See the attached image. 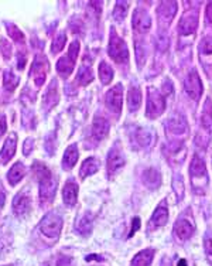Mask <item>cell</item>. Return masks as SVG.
Here are the masks:
<instances>
[{
	"label": "cell",
	"mask_w": 212,
	"mask_h": 266,
	"mask_svg": "<svg viewBox=\"0 0 212 266\" xmlns=\"http://www.w3.org/2000/svg\"><path fill=\"white\" fill-rule=\"evenodd\" d=\"M107 54H109V57H110L113 61H116L117 64L126 63L127 60H129V50H127L126 43L117 36L115 30L110 32Z\"/></svg>",
	"instance_id": "cell-1"
},
{
	"label": "cell",
	"mask_w": 212,
	"mask_h": 266,
	"mask_svg": "<svg viewBox=\"0 0 212 266\" xmlns=\"http://www.w3.org/2000/svg\"><path fill=\"white\" fill-rule=\"evenodd\" d=\"M63 229V217L57 213H48L42 218L40 224V231L47 238L57 239Z\"/></svg>",
	"instance_id": "cell-2"
},
{
	"label": "cell",
	"mask_w": 212,
	"mask_h": 266,
	"mask_svg": "<svg viewBox=\"0 0 212 266\" xmlns=\"http://www.w3.org/2000/svg\"><path fill=\"white\" fill-rule=\"evenodd\" d=\"M78 54H79V41H74L70 45L67 57H61L57 63V71L61 74V76L67 78L70 76V74H72Z\"/></svg>",
	"instance_id": "cell-3"
},
{
	"label": "cell",
	"mask_w": 212,
	"mask_h": 266,
	"mask_svg": "<svg viewBox=\"0 0 212 266\" xmlns=\"http://www.w3.org/2000/svg\"><path fill=\"white\" fill-rule=\"evenodd\" d=\"M48 73V61H47V57L44 54H37L34 57V61H33L32 70H30V76L33 78L34 84L40 86L44 84L45 81V76Z\"/></svg>",
	"instance_id": "cell-4"
},
{
	"label": "cell",
	"mask_w": 212,
	"mask_h": 266,
	"mask_svg": "<svg viewBox=\"0 0 212 266\" xmlns=\"http://www.w3.org/2000/svg\"><path fill=\"white\" fill-rule=\"evenodd\" d=\"M166 109V99L157 91H150L147 98V108H146V115L151 119L160 116Z\"/></svg>",
	"instance_id": "cell-5"
},
{
	"label": "cell",
	"mask_w": 212,
	"mask_h": 266,
	"mask_svg": "<svg viewBox=\"0 0 212 266\" xmlns=\"http://www.w3.org/2000/svg\"><path fill=\"white\" fill-rule=\"evenodd\" d=\"M122 96H123V86L120 84H117L110 91H107V94L105 96V104L110 112L120 114V111H122Z\"/></svg>",
	"instance_id": "cell-6"
},
{
	"label": "cell",
	"mask_w": 212,
	"mask_h": 266,
	"mask_svg": "<svg viewBox=\"0 0 212 266\" xmlns=\"http://www.w3.org/2000/svg\"><path fill=\"white\" fill-rule=\"evenodd\" d=\"M40 183V204L41 205H47L53 201L55 197V191H57V180L53 176L44 179V180L38 181Z\"/></svg>",
	"instance_id": "cell-7"
},
{
	"label": "cell",
	"mask_w": 212,
	"mask_h": 266,
	"mask_svg": "<svg viewBox=\"0 0 212 266\" xmlns=\"http://www.w3.org/2000/svg\"><path fill=\"white\" fill-rule=\"evenodd\" d=\"M106 164H107V174L109 176H113L119 169H122L125 166V157H123L122 150L119 149V146H113L109 150Z\"/></svg>",
	"instance_id": "cell-8"
},
{
	"label": "cell",
	"mask_w": 212,
	"mask_h": 266,
	"mask_svg": "<svg viewBox=\"0 0 212 266\" xmlns=\"http://www.w3.org/2000/svg\"><path fill=\"white\" fill-rule=\"evenodd\" d=\"M184 88H185V92H187L192 99H195V101L200 99V96H201L202 94V82L195 71H192V73L187 75L185 82H184Z\"/></svg>",
	"instance_id": "cell-9"
},
{
	"label": "cell",
	"mask_w": 212,
	"mask_h": 266,
	"mask_svg": "<svg viewBox=\"0 0 212 266\" xmlns=\"http://www.w3.org/2000/svg\"><path fill=\"white\" fill-rule=\"evenodd\" d=\"M198 27V14L195 11L185 13L178 23V33L181 36H190Z\"/></svg>",
	"instance_id": "cell-10"
},
{
	"label": "cell",
	"mask_w": 212,
	"mask_h": 266,
	"mask_svg": "<svg viewBox=\"0 0 212 266\" xmlns=\"http://www.w3.org/2000/svg\"><path fill=\"white\" fill-rule=\"evenodd\" d=\"M133 29L139 33H146L148 32V29L151 27V19L148 16V13L143 9H138L133 14Z\"/></svg>",
	"instance_id": "cell-11"
},
{
	"label": "cell",
	"mask_w": 212,
	"mask_h": 266,
	"mask_svg": "<svg viewBox=\"0 0 212 266\" xmlns=\"http://www.w3.org/2000/svg\"><path fill=\"white\" fill-rule=\"evenodd\" d=\"M16 148H17V135L11 133L10 136L6 139L4 146L0 152V164H6L13 159V156L16 153Z\"/></svg>",
	"instance_id": "cell-12"
},
{
	"label": "cell",
	"mask_w": 212,
	"mask_h": 266,
	"mask_svg": "<svg viewBox=\"0 0 212 266\" xmlns=\"http://www.w3.org/2000/svg\"><path fill=\"white\" fill-rule=\"evenodd\" d=\"M30 205H32L30 197L24 192H20L13 200V211L17 217H23L30 211Z\"/></svg>",
	"instance_id": "cell-13"
},
{
	"label": "cell",
	"mask_w": 212,
	"mask_h": 266,
	"mask_svg": "<svg viewBox=\"0 0 212 266\" xmlns=\"http://www.w3.org/2000/svg\"><path fill=\"white\" fill-rule=\"evenodd\" d=\"M58 86H57V81L53 79L51 84L48 85L47 91H45V95L42 98V105L45 108V111H50L51 108H54L58 104Z\"/></svg>",
	"instance_id": "cell-14"
},
{
	"label": "cell",
	"mask_w": 212,
	"mask_h": 266,
	"mask_svg": "<svg viewBox=\"0 0 212 266\" xmlns=\"http://www.w3.org/2000/svg\"><path fill=\"white\" fill-rule=\"evenodd\" d=\"M110 125L104 116H95L94 123H92V135L96 140H102L104 138L107 136L109 133Z\"/></svg>",
	"instance_id": "cell-15"
},
{
	"label": "cell",
	"mask_w": 212,
	"mask_h": 266,
	"mask_svg": "<svg viewBox=\"0 0 212 266\" xmlns=\"http://www.w3.org/2000/svg\"><path fill=\"white\" fill-rule=\"evenodd\" d=\"M194 229H195L194 225L188 220H178L177 223L174 224V232L182 241L190 239L192 234H194Z\"/></svg>",
	"instance_id": "cell-16"
},
{
	"label": "cell",
	"mask_w": 212,
	"mask_h": 266,
	"mask_svg": "<svg viewBox=\"0 0 212 266\" xmlns=\"http://www.w3.org/2000/svg\"><path fill=\"white\" fill-rule=\"evenodd\" d=\"M63 198L64 202L70 207H72L76 204V198H78V186L74 181H67L63 189Z\"/></svg>",
	"instance_id": "cell-17"
},
{
	"label": "cell",
	"mask_w": 212,
	"mask_h": 266,
	"mask_svg": "<svg viewBox=\"0 0 212 266\" xmlns=\"http://www.w3.org/2000/svg\"><path fill=\"white\" fill-rule=\"evenodd\" d=\"M190 174L192 177V181H195L197 179H205L207 180V167H205V163L200 157H194L191 160Z\"/></svg>",
	"instance_id": "cell-18"
},
{
	"label": "cell",
	"mask_w": 212,
	"mask_h": 266,
	"mask_svg": "<svg viewBox=\"0 0 212 266\" xmlns=\"http://www.w3.org/2000/svg\"><path fill=\"white\" fill-rule=\"evenodd\" d=\"M78 157H79V154H78V148H76V145L68 146V149L65 150V154H64L63 157L64 170H71L75 164H76Z\"/></svg>",
	"instance_id": "cell-19"
},
{
	"label": "cell",
	"mask_w": 212,
	"mask_h": 266,
	"mask_svg": "<svg viewBox=\"0 0 212 266\" xmlns=\"http://www.w3.org/2000/svg\"><path fill=\"white\" fill-rule=\"evenodd\" d=\"M167 220H169V210L166 207L160 205L153 214V217L150 220V225L153 228H159V227H163L164 224L167 223Z\"/></svg>",
	"instance_id": "cell-20"
},
{
	"label": "cell",
	"mask_w": 212,
	"mask_h": 266,
	"mask_svg": "<svg viewBox=\"0 0 212 266\" xmlns=\"http://www.w3.org/2000/svg\"><path fill=\"white\" fill-rule=\"evenodd\" d=\"M26 174V167L24 164L17 161L16 164H13V167L10 169V171L7 173V180L10 183L11 186H16L17 183H20V180L24 177Z\"/></svg>",
	"instance_id": "cell-21"
},
{
	"label": "cell",
	"mask_w": 212,
	"mask_h": 266,
	"mask_svg": "<svg viewBox=\"0 0 212 266\" xmlns=\"http://www.w3.org/2000/svg\"><path fill=\"white\" fill-rule=\"evenodd\" d=\"M154 258V249H144L140 251L138 255L133 258L132 266H150Z\"/></svg>",
	"instance_id": "cell-22"
},
{
	"label": "cell",
	"mask_w": 212,
	"mask_h": 266,
	"mask_svg": "<svg viewBox=\"0 0 212 266\" xmlns=\"http://www.w3.org/2000/svg\"><path fill=\"white\" fill-rule=\"evenodd\" d=\"M176 13H177V3L176 1H163L161 3V6H160L159 9V14L163 20L170 22L176 16Z\"/></svg>",
	"instance_id": "cell-23"
},
{
	"label": "cell",
	"mask_w": 212,
	"mask_h": 266,
	"mask_svg": "<svg viewBox=\"0 0 212 266\" xmlns=\"http://www.w3.org/2000/svg\"><path fill=\"white\" fill-rule=\"evenodd\" d=\"M98 170H99V160L95 159V157H89V159H86L84 163H82L79 174H81L82 179H85L86 176L95 174Z\"/></svg>",
	"instance_id": "cell-24"
},
{
	"label": "cell",
	"mask_w": 212,
	"mask_h": 266,
	"mask_svg": "<svg viewBox=\"0 0 212 266\" xmlns=\"http://www.w3.org/2000/svg\"><path fill=\"white\" fill-rule=\"evenodd\" d=\"M127 105L130 111H138L141 105V92L138 86H132L127 94Z\"/></svg>",
	"instance_id": "cell-25"
},
{
	"label": "cell",
	"mask_w": 212,
	"mask_h": 266,
	"mask_svg": "<svg viewBox=\"0 0 212 266\" xmlns=\"http://www.w3.org/2000/svg\"><path fill=\"white\" fill-rule=\"evenodd\" d=\"M169 129L170 132H173V133H176V135H182V133L187 132L188 125H187L185 119L182 116H174L170 119Z\"/></svg>",
	"instance_id": "cell-26"
},
{
	"label": "cell",
	"mask_w": 212,
	"mask_h": 266,
	"mask_svg": "<svg viewBox=\"0 0 212 266\" xmlns=\"http://www.w3.org/2000/svg\"><path fill=\"white\" fill-rule=\"evenodd\" d=\"M20 82V78L17 75H14L11 73L10 70L9 71H4V75H3V85H4V89L9 91V92H13L17 85Z\"/></svg>",
	"instance_id": "cell-27"
},
{
	"label": "cell",
	"mask_w": 212,
	"mask_h": 266,
	"mask_svg": "<svg viewBox=\"0 0 212 266\" xmlns=\"http://www.w3.org/2000/svg\"><path fill=\"white\" fill-rule=\"evenodd\" d=\"M94 81V74H92V70L86 65H82L79 70H78V75H76V82L79 85H88L89 82Z\"/></svg>",
	"instance_id": "cell-28"
},
{
	"label": "cell",
	"mask_w": 212,
	"mask_h": 266,
	"mask_svg": "<svg viewBox=\"0 0 212 266\" xmlns=\"http://www.w3.org/2000/svg\"><path fill=\"white\" fill-rule=\"evenodd\" d=\"M99 78H101V81H102L104 85H109L110 81L113 79V70H112V67L107 64V63H105V61H102L101 65H99Z\"/></svg>",
	"instance_id": "cell-29"
},
{
	"label": "cell",
	"mask_w": 212,
	"mask_h": 266,
	"mask_svg": "<svg viewBox=\"0 0 212 266\" xmlns=\"http://www.w3.org/2000/svg\"><path fill=\"white\" fill-rule=\"evenodd\" d=\"M33 173H34L35 179L38 181H41L44 180V179H47V177H50V176H53V173L47 169V166L42 164V163H38V161L34 163V166H33Z\"/></svg>",
	"instance_id": "cell-30"
},
{
	"label": "cell",
	"mask_w": 212,
	"mask_h": 266,
	"mask_svg": "<svg viewBox=\"0 0 212 266\" xmlns=\"http://www.w3.org/2000/svg\"><path fill=\"white\" fill-rule=\"evenodd\" d=\"M78 231L82 235H88L92 231V215L91 214H85L81 218V221L78 223Z\"/></svg>",
	"instance_id": "cell-31"
},
{
	"label": "cell",
	"mask_w": 212,
	"mask_h": 266,
	"mask_svg": "<svg viewBox=\"0 0 212 266\" xmlns=\"http://www.w3.org/2000/svg\"><path fill=\"white\" fill-rule=\"evenodd\" d=\"M6 27H7V33H9V36H10L11 38L16 41L17 44H24V34L20 32V29H17L14 24H11V23H6Z\"/></svg>",
	"instance_id": "cell-32"
},
{
	"label": "cell",
	"mask_w": 212,
	"mask_h": 266,
	"mask_svg": "<svg viewBox=\"0 0 212 266\" xmlns=\"http://www.w3.org/2000/svg\"><path fill=\"white\" fill-rule=\"evenodd\" d=\"M127 1H117L116 7H115V11H113V17L117 22H122L127 14Z\"/></svg>",
	"instance_id": "cell-33"
},
{
	"label": "cell",
	"mask_w": 212,
	"mask_h": 266,
	"mask_svg": "<svg viewBox=\"0 0 212 266\" xmlns=\"http://www.w3.org/2000/svg\"><path fill=\"white\" fill-rule=\"evenodd\" d=\"M144 181L146 183H150V187L151 189H154L156 186H159L160 183V177H159V173L156 170H153V169H150V170L144 171Z\"/></svg>",
	"instance_id": "cell-34"
},
{
	"label": "cell",
	"mask_w": 212,
	"mask_h": 266,
	"mask_svg": "<svg viewBox=\"0 0 212 266\" xmlns=\"http://www.w3.org/2000/svg\"><path fill=\"white\" fill-rule=\"evenodd\" d=\"M65 41H67V36L61 33V34H58L57 37H55V40L53 41V45H51V51L54 54L55 53H60L61 50L64 48V45H65Z\"/></svg>",
	"instance_id": "cell-35"
},
{
	"label": "cell",
	"mask_w": 212,
	"mask_h": 266,
	"mask_svg": "<svg viewBox=\"0 0 212 266\" xmlns=\"http://www.w3.org/2000/svg\"><path fill=\"white\" fill-rule=\"evenodd\" d=\"M202 126L208 130L212 129V111L208 107V102H207V107H205V111L202 114Z\"/></svg>",
	"instance_id": "cell-36"
},
{
	"label": "cell",
	"mask_w": 212,
	"mask_h": 266,
	"mask_svg": "<svg viewBox=\"0 0 212 266\" xmlns=\"http://www.w3.org/2000/svg\"><path fill=\"white\" fill-rule=\"evenodd\" d=\"M0 50L4 57V60H9L11 57V44L6 38H0Z\"/></svg>",
	"instance_id": "cell-37"
},
{
	"label": "cell",
	"mask_w": 212,
	"mask_h": 266,
	"mask_svg": "<svg viewBox=\"0 0 212 266\" xmlns=\"http://www.w3.org/2000/svg\"><path fill=\"white\" fill-rule=\"evenodd\" d=\"M200 51L202 54H212V38L210 37H207V38H204L200 44Z\"/></svg>",
	"instance_id": "cell-38"
},
{
	"label": "cell",
	"mask_w": 212,
	"mask_h": 266,
	"mask_svg": "<svg viewBox=\"0 0 212 266\" xmlns=\"http://www.w3.org/2000/svg\"><path fill=\"white\" fill-rule=\"evenodd\" d=\"M139 136L138 140L139 143L141 145V146H146L147 143H150V140H151V138H150V133L148 132H146V130H143V129H140V132H139Z\"/></svg>",
	"instance_id": "cell-39"
},
{
	"label": "cell",
	"mask_w": 212,
	"mask_h": 266,
	"mask_svg": "<svg viewBox=\"0 0 212 266\" xmlns=\"http://www.w3.org/2000/svg\"><path fill=\"white\" fill-rule=\"evenodd\" d=\"M204 246H205V252L210 256H212V232H208V234L205 235Z\"/></svg>",
	"instance_id": "cell-40"
},
{
	"label": "cell",
	"mask_w": 212,
	"mask_h": 266,
	"mask_svg": "<svg viewBox=\"0 0 212 266\" xmlns=\"http://www.w3.org/2000/svg\"><path fill=\"white\" fill-rule=\"evenodd\" d=\"M33 148H34V140H33V139H26V142H24V148H23V153H24V156H29V154L32 153Z\"/></svg>",
	"instance_id": "cell-41"
},
{
	"label": "cell",
	"mask_w": 212,
	"mask_h": 266,
	"mask_svg": "<svg viewBox=\"0 0 212 266\" xmlns=\"http://www.w3.org/2000/svg\"><path fill=\"white\" fill-rule=\"evenodd\" d=\"M55 266H72V259H71L70 256H61V258L57 261Z\"/></svg>",
	"instance_id": "cell-42"
},
{
	"label": "cell",
	"mask_w": 212,
	"mask_h": 266,
	"mask_svg": "<svg viewBox=\"0 0 212 266\" xmlns=\"http://www.w3.org/2000/svg\"><path fill=\"white\" fill-rule=\"evenodd\" d=\"M139 228H140V218H133V223H132V229H130V234H129V236H133V234L138 231Z\"/></svg>",
	"instance_id": "cell-43"
},
{
	"label": "cell",
	"mask_w": 212,
	"mask_h": 266,
	"mask_svg": "<svg viewBox=\"0 0 212 266\" xmlns=\"http://www.w3.org/2000/svg\"><path fill=\"white\" fill-rule=\"evenodd\" d=\"M7 128V123H6V116L4 115H0V136L6 132Z\"/></svg>",
	"instance_id": "cell-44"
},
{
	"label": "cell",
	"mask_w": 212,
	"mask_h": 266,
	"mask_svg": "<svg viewBox=\"0 0 212 266\" xmlns=\"http://www.w3.org/2000/svg\"><path fill=\"white\" fill-rule=\"evenodd\" d=\"M4 202H6V191H4V189H3V186L0 184V210L3 208V205H4Z\"/></svg>",
	"instance_id": "cell-45"
},
{
	"label": "cell",
	"mask_w": 212,
	"mask_h": 266,
	"mask_svg": "<svg viewBox=\"0 0 212 266\" xmlns=\"http://www.w3.org/2000/svg\"><path fill=\"white\" fill-rule=\"evenodd\" d=\"M205 14H207V20L210 23H212V1L211 3H208L207 10H205Z\"/></svg>",
	"instance_id": "cell-46"
},
{
	"label": "cell",
	"mask_w": 212,
	"mask_h": 266,
	"mask_svg": "<svg viewBox=\"0 0 212 266\" xmlns=\"http://www.w3.org/2000/svg\"><path fill=\"white\" fill-rule=\"evenodd\" d=\"M85 261H104V258L99 255H95V254H92V255H88L86 258H85Z\"/></svg>",
	"instance_id": "cell-47"
},
{
	"label": "cell",
	"mask_w": 212,
	"mask_h": 266,
	"mask_svg": "<svg viewBox=\"0 0 212 266\" xmlns=\"http://www.w3.org/2000/svg\"><path fill=\"white\" fill-rule=\"evenodd\" d=\"M163 89H164L166 94H171V91H173L171 82H170V81H166V82H164V86H163Z\"/></svg>",
	"instance_id": "cell-48"
},
{
	"label": "cell",
	"mask_w": 212,
	"mask_h": 266,
	"mask_svg": "<svg viewBox=\"0 0 212 266\" xmlns=\"http://www.w3.org/2000/svg\"><path fill=\"white\" fill-rule=\"evenodd\" d=\"M161 266H173V264H171V259H170V258H163V261H161Z\"/></svg>",
	"instance_id": "cell-49"
},
{
	"label": "cell",
	"mask_w": 212,
	"mask_h": 266,
	"mask_svg": "<svg viewBox=\"0 0 212 266\" xmlns=\"http://www.w3.org/2000/svg\"><path fill=\"white\" fill-rule=\"evenodd\" d=\"M178 266H187V261H185V259H181L180 262H178Z\"/></svg>",
	"instance_id": "cell-50"
},
{
	"label": "cell",
	"mask_w": 212,
	"mask_h": 266,
	"mask_svg": "<svg viewBox=\"0 0 212 266\" xmlns=\"http://www.w3.org/2000/svg\"><path fill=\"white\" fill-rule=\"evenodd\" d=\"M6 266H11V265H6Z\"/></svg>",
	"instance_id": "cell-51"
}]
</instances>
